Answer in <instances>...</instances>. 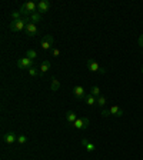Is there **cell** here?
Instances as JSON below:
<instances>
[{
  "mask_svg": "<svg viewBox=\"0 0 143 160\" xmlns=\"http://www.w3.org/2000/svg\"><path fill=\"white\" fill-rule=\"evenodd\" d=\"M60 89V82L57 79H52V84H50V90H52V92H57V90Z\"/></svg>",
  "mask_w": 143,
  "mask_h": 160,
  "instance_id": "obj_15",
  "label": "cell"
},
{
  "mask_svg": "<svg viewBox=\"0 0 143 160\" xmlns=\"http://www.w3.org/2000/svg\"><path fill=\"white\" fill-rule=\"evenodd\" d=\"M137 43H139L140 47H143V34H140V36H139V40H137Z\"/></svg>",
  "mask_w": 143,
  "mask_h": 160,
  "instance_id": "obj_27",
  "label": "cell"
},
{
  "mask_svg": "<svg viewBox=\"0 0 143 160\" xmlns=\"http://www.w3.org/2000/svg\"><path fill=\"white\" fill-rule=\"evenodd\" d=\"M102 116H103V117H109L110 116V110H103V112H102Z\"/></svg>",
  "mask_w": 143,
  "mask_h": 160,
  "instance_id": "obj_26",
  "label": "cell"
},
{
  "mask_svg": "<svg viewBox=\"0 0 143 160\" xmlns=\"http://www.w3.org/2000/svg\"><path fill=\"white\" fill-rule=\"evenodd\" d=\"M83 123H84V127H83V130L89 129V124H90V122H89V119H87V117H83Z\"/></svg>",
  "mask_w": 143,
  "mask_h": 160,
  "instance_id": "obj_25",
  "label": "cell"
},
{
  "mask_svg": "<svg viewBox=\"0 0 143 160\" xmlns=\"http://www.w3.org/2000/svg\"><path fill=\"white\" fill-rule=\"evenodd\" d=\"M26 57H29V59L34 60V59H36V57H37V53H36V50H33V49L27 50V52H26Z\"/></svg>",
  "mask_w": 143,
  "mask_h": 160,
  "instance_id": "obj_17",
  "label": "cell"
},
{
  "mask_svg": "<svg viewBox=\"0 0 143 160\" xmlns=\"http://www.w3.org/2000/svg\"><path fill=\"white\" fill-rule=\"evenodd\" d=\"M50 54H52L53 57H57V56L60 54V50H59V49H56V47H53V49L50 50Z\"/></svg>",
  "mask_w": 143,
  "mask_h": 160,
  "instance_id": "obj_24",
  "label": "cell"
},
{
  "mask_svg": "<svg viewBox=\"0 0 143 160\" xmlns=\"http://www.w3.org/2000/svg\"><path fill=\"white\" fill-rule=\"evenodd\" d=\"M49 9H50V2L49 0H40L39 3H37V12H39L40 14L46 13Z\"/></svg>",
  "mask_w": 143,
  "mask_h": 160,
  "instance_id": "obj_7",
  "label": "cell"
},
{
  "mask_svg": "<svg viewBox=\"0 0 143 160\" xmlns=\"http://www.w3.org/2000/svg\"><path fill=\"white\" fill-rule=\"evenodd\" d=\"M50 67H52V64H50L49 60H43L42 64H40V72H42V73H47L50 70Z\"/></svg>",
  "mask_w": 143,
  "mask_h": 160,
  "instance_id": "obj_13",
  "label": "cell"
},
{
  "mask_svg": "<svg viewBox=\"0 0 143 160\" xmlns=\"http://www.w3.org/2000/svg\"><path fill=\"white\" fill-rule=\"evenodd\" d=\"M96 100L97 97H94L93 94H86V97H84V103L89 104V106H93V104H96Z\"/></svg>",
  "mask_w": 143,
  "mask_h": 160,
  "instance_id": "obj_14",
  "label": "cell"
},
{
  "mask_svg": "<svg viewBox=\"0 0 143 160\" xmlns=\"http://www.w3.org/2000/svg\"><path fill=\"white\" fill-rule=\"evenodd\" d=\"M90 94H93L94 97H99V96H102V94H100V89L97 86H93L92 87V89H90Z\"/></svg>",
  "mask_w": 143,
  "mask_h": 160,
  "instance_id": "obj_20",
  "label": "cell"
},
{
  "mask_svg": "<svg viewBox=\"0 0 143 160\" xmlns=\"http://www.w3.org/2000/svg\"><path fill=\"white\" fill-rule=\"evenodd\" d=\"M17 67H19V69H32V67H33V60L26 56L22 57V59L17 60Z\"/></svg>",
  "mask_w": 143,
  "mask_h": 160,
  "instance_id": "obj_5",
  "label": "cell"
},
{
  "mask_svg": "<svg viewBox=\"0 0 143 160\" xmlns=\"http://www.w3.org/2000/svg\"><path fill=\"white\" fill-rule=\"evenodd\" d=\"M73 126L76 127V129H79V130H83V127H84L83 119H77L76 122H74V123H73Z\"/></svg>",
  "mask_w": 143,
  "mask_h": 160,
  "instance_id": "obj_19",
  "label": "cell"
},
{
  "mask_svg": "<svg viewBox=\"0 0 143 160\" xmlns=\"http://www.w3.org/2000/svg\"><path fill=\"white\" fill-rule=\"evenodd\" d=\"M27 23H30V17H22V19L17 20H12L9 23V29L12 32H22V30L26 29Z\"/></svg>",
  "mask_w": 143,
  "mask_h": 160,
  "instance_id": "obj_1",
  "label": "cell"
},
{
  "mask_svg": "<svg viewBox=\"0 0 143 160\" xmlns=\"http://www.w3.org/2000/svg\"><path fill=\"white\" fill-rule=\"evenodd\" d=\"M26 142H27V137L24 136V134H20V136H17V143L23 144V143H26Z\"/></svg>",
  "mask_w": 143,
  "mask_h": 160,
  "instance_id": "obj_23",
  "label": "cell"
},
{
  "mask_svg": "<svg viewBox=\"0 0 143 160\" xmlns=\"http://www.w3.org/2000/svg\"><path fill=\"white\" fill-rule=\"evenodd\" d=\"M39 70H40V69H37V67L33 66L32 69H29V74H30L32 77H36L37 74H39Z\"/></svg>",
  "mask_w": 143,
  "mask_h": 160,
  "instance_id": "obj_21",
  "label": "cell"
},
{
  "mask_svg": "<svg viewBox=\"0 0 143 160\" xmlns=\"http://www.w3.org/2000/svg\"><path fill=\"white\" fill-rule=\"evenodd\" d=\"M40 44H42V49H44V50H52V49H53V44H54L53 36H52V34H46V36H43L42 42H40Z\"/></svg>",
  "mask_w": 143,
  "mask_h": 160,
  "instance_id": "obj_3",
  "label": "cell"
},
{
  "mask_svg": "<svg viewBox=\"0 0 143 160\" xmlns=\"http://www.w3.org/2000/svg\"><path fill=\"white\" fill-rule=\"evenodd\" d=\"M66 120L69 122L70 124H73L74 122L77 120V114L74 113V112H72V110H70V112H67V113H66Z\"/></svg>",
  "mask_w": 143,
  "mask_h": 160,
  "instance_id": "obj_12",
  "label": "cell"
},
{
  "mask_svg": "<svg viewBox=\"0 0 143 160\" xmlns=\"http://www.w3.org/2000/svg\"><path fill=\"white\" fill-rule=\"evenodd\" d=\"M109 110H110V114H112V116H115V117H122V116H123V109H122V107H119V106H116V104H115V106H112Z\"/></svg>",
  "mask_w": 143,
  "mask_h": 160,
  "instance_id": "obj_10",
  "label": "cell"
},
{
  "mask_svg": "<svg viewBox=\"0 0 143 160\" xmlns=\"http://www.w3.org/2000/svg\"><path fill=\"white\" fill-rule=\"evenodd\" d=\"M3 142L6 144H12L14 143V142H17V134L14 133V132H9V133H6L3 136Z\"/></svg>",
  "mask_w": 143,
  "mask_h": 160,
  "instance_id": "obj_9",
  "label": "cell"
},
{
  "mask_svg": "<svg viewBox=\"0 0 143 160\" xmlns=\"http://www.w3.org/2000/svg\"><path fill=\"white\" fill-rule=\"evenodd\" d=\"M82 144H83V146L86 147V150H87V152H90V153L96 150V146H94L93 143H90V142H89L87 139H82Z\"/></svg>",
  "mask_w": 143,
  "mask_h": 160,
  "instance_id": "obj_11",
  "label": "cell"
},
{
  "mask_svg": "<svg viewBox=\"0 0 143 160\" xmlns=\"http://www.w3.org/2000/svg\"><path fill=\"white\" fill-rule=\"evenodd\" d=\"M40 20H42V14L39 13V12H36V13H33L32 14V16H30V22H32V23H39Z\"/></svg>",
  "mask_w": 143,
  "mask_h": 160,
  "instance_id": "obj_16",
  "label": "cell"
},
{
  "mask_svg": "<svg viewBox=\"0 0 143 160\" xmlns=\"http://www.w3.org/2000/svg\"><path fill=\"white\" fill-rule=\"evenodd\" d=\"M86 64H87V69L90 70V72H100V73L103 74V73H106V70L105 69H102L100 67V64L97 63L96 60H92V59H89L86 62Z\"/></svg>",
  "mask_w": 143,
  "mask_h": 160,
  "instance_id": "obj_4",
  "label": "cell"
},
{
  "mask_svg": "<svg viewBox=\"0 0 143 160\" xmlns=\"http://www.w3.org/2000/svg\"><path fill=\"white\" fill-rule=\"evenodd\" d=\"M73 94H74V97L76 99H83L84 100V97H86V90H84V87L83 86H74L73 87Z\"/></svg>",
  "mask_w": 143,
  "mask_h": 160,
  "instance_id": "obj_8",
  "label": "cell"
},
{
  "mask_svg": "<svg viewBox=\"0 0 143 160\" xmlns=\"http://www.w3.org/2000/svg\"><path fill=\"white\" fill-rule=\"evenodd\" d=\"M24 33H26V36H29V37H34L37 34V26L34 23H27V26H26V29H24Z\"/></svg>",
  "mask_w": 143,
  "mask_h": 160,
  "instance_id": "obj_6",
  "label": "cell"
},
{
  "mask_svg": "<svg viewBox=\"0 0 143 160\" xmlns=\"http://www.w3.org/2000/svg\"><path fill=\"white\" fill-rule=\"evenodd\" d=\"M96 104L99 107H105V104H106V97L105 96H99L96 100Z\"/></svg>",
  "mask_w": 143,
  "mask_h": 160,
  "instance_id": "obj_18",
  "label": "cell"
},
{
  "mask_svg": "<svg viewBox=\"0 0 143 160\" xmlns=\"http://www.w3.org/2000/svg\"><path fill=\"white\" fill-rule=\"evenodd\" d=\"M10 16H12V19H13V20L22 19V13H20V12H16V10H14V12H12V13H10Z\"/></svg>",
  "mask_w": 143,
  "mask_h": 160,
  "instance_id": "obj_22",
  "label": "cell"
},
{
  "mask_svg": "<svg viewBox=\"0 0 143 160\" xmlns=\"http://www.w3.org/2000/svg\"><path fill=\"white\" fill-rule=\"evenodd\" d=\"M36 12H37V3H34V2H26V3H23L22 7H20V13H22L23 17H27L29 14L32 16Z\"/></svg>",
  "mask_w": 143,
  "mask_h": 160,
  "instance_id": "obj_2",
  "label": "cell"
},
{
  "mask_svg": "<svg viewBox=\"0 0 143 160\" xmlns=\"http://www.w3.org/2000/svg\"><path fill=\"white\" fill-rule=\"evenodd\" d=\"M142 73H143V64H142Z\"/></svg>",
  "mask_w": 143,
  "mask_h": 160,
  "instance_id": "obj_28",
  "label": "cell"
}]
</instances>
